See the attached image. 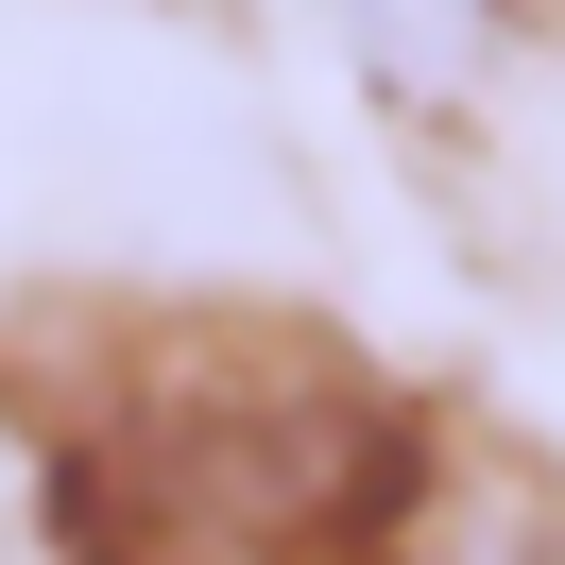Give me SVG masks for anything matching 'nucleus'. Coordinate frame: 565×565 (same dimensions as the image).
<instances>
[{"label":"nucleus","mask_w":565,"mask_h":565,"mask_svg":"<svg viewBox=\"0 0 565 565\" xmlns=\"http://www.w3.org/2000/svg\"><path fill=\"white\" fill-rule=\"evenodd\" d=\"M377 428L326 360H189L70 462L104 565H309L377 514Z\"/></svg>","instance_id":"obj_1"}]
</instances>
